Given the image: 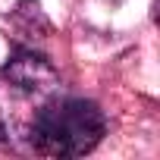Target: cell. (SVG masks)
<instances>
[{
  "instance_id": "6da1fadb",
  "label": "cell",
  "mask_w": 160,
  "mask_h": 160,
  "mask_svg": "<svg viewBox=\"0 0 160 160\" xmlns=\"http://www.w3.org/2000/svg\"><path fill=\"white\" fill-rule=\"evenodd\" d=\"M107 119L94 101L57 94L28 126L25 144L41 157H82L101 144Z\"/></svg>"
},
{
  "instance_id": "7a4b0ae2",
  "label": "cell",
  "mask_w": 160,
  "mask_h": 160,
  "mask_svg": "<svg viewBox=\"0 0 160 160\" xmlns=\"http://www.w3.org/2000/svg\"><path fill=\"white\" fill-rule=\"evenodd\" d=\"M60 91L63 82L47 60L35 53H22L10 60L7 69L0 72V126H3V132L16 141H25L35 116Z\"/></svg>"
}]
</instances>
